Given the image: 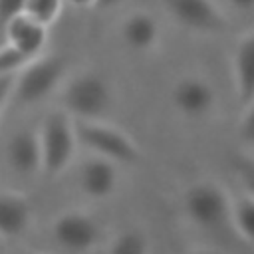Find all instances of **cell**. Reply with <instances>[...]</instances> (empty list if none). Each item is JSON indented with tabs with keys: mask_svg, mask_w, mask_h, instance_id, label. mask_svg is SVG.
<instances>
[{
	"mask_svg": "<svg viewBox=\"0 0 254 254\" xmlns=\"http://www.w3.org/2000/svg\"><path fill=\"white\" fill-rule=\"evenodd\" d=\"M28 62H30V58H26L14 46H10V44L0 46V75H14V73H18Z\"/></svg>",
	"mask_w": 254,
	"mask_h": 254,
	"instance_id": "cell-18",
	"label": "cell"
},
{
	"mask_svg": "<svg viewBox=\"0 0 254 254\" xmlns=\"http://www.w3.org/2000/svg\"><path fill=\"white\" fill-rule=\"evenodd\" d=\"M123 2H125V0H95L93 8H97V10H115V8H119Z\"/></svg>",
	"mask_w": 254,
	"mask_h": 254,
	"instance_id": "cell-23",
	"label": "cell"
},
{
	"mask_svg": "<svg viewBox=\"0 0 254 254\" xmlns=\"http://www.w3.org/2000/svg\"><path fill=\"white\" fill-rule=\"evenodd\" d=\"M0 246H2V238H0Z\"/></svg>",
	"mask_w": 254,
	"mask_h": 254,
	"instance_id": "cell-26",
	"label": "cell"
},
{
	"mask_svg": "<svg viewBox=\"0 0 254 254\" xmlns=\"http://www.w3.org/2000/svg\"><path fill=\"white\" fill-rule=\"evenodd\" d=\"M230 220L238 236L254 244V196L252 194H244L232 200Z\"/></svg>",
	"mask_w": 254,
	"mask_h": 254,
	"instance_id": "cell-16",
	"label": "cell"
},
{
	"mask_svg": "<svg viewBox=\"0 0 254 254\" xmlns=\"http://www.w3.org/2000/svg\"><path fill=\"white\" fill-rule=\"evenodd\" d=\"M232 198L214 181H196L183 194V212L187 220L210 234L232 226Z\"/></svg>",
	"mask_w": 254,
	"mask_h": 254,
	"instance_id": "cell-1",
	"label": "cell"
},
{
	"mask_svg": "<svg viewBox=\"0 0 254 254\" xmlns=\"http://www.w3.org/2000/svg\"><path fill=\"white\" fill-rule=\"evenodd\" d=\"M77 185H79V190L93 200L109 198L111 194H115L119 187L117 163L95 155L93 159L81 165L77 175Z\"/></svg>",
	"mask_w": 254,
	"mask_h": 254,
	"instance_id": "cell-10",
	"label": "cell"
},
{
	"mask_svg": "<svg viewBox=\"0 0 254 254\" xmlns=\"http://www.w3.org/2000/svg\"><path fill=\"white\" fill-rule=\"evenodd\" d=\"M60 99H62V109L67 111L73 119L95 121V119H103L111 109L113 91L109 81L101 73L93 69H85V71H77L65 81Z\"/></svg>",
	"mask_w": 254,
	"mask_h": 254,
	"instance_id": "cell-2",
	"label": "cell"
},
{
	"mask_svg": "<svg viewBox=\"0 0 254 254\" xmlns=\"http://www.w3.org/2000/svg\"><path fill=\"white\" fill-rule=\"evenodd\" d=\"M24 2L26 0H0V30L10 18L24 12Z\"/></svg>",
	"mask_w": 254,
	"mask_h": 254,
	"instance_id": "cell-21",
	"label": "cell"
},
{
	"mask_svg": "<svg viewBox=\"0 0 254 254\" xmlns=\"http://www.w3.org/2000/svg\"><path fill=\"white\" fill-rule=\"evenodd\" d=\"M64 2H69L75 8H93L95 4V0H64Z\"/></svg>",
	"mask_w": 254,
	"mask_h": 254,
	"instance_id": "cell-25",
	"label": "cell"
},
{
	"mask_svg": "<svg viewBox=\"0 0 254 254\" xmlns=\"http://www.w3.org/2000/svg\"><path fill=\"white\" fill-rule=\"evenodd\" d=\"M167 14L183 28L204 34L218 36L228 28L224 12L214 0H159Z\"/></svg>",
	"mask_w": 254,
	"mask_h": 254,
	"instance_id": "cell-6",
	"label": "cell"
},
{
	"mask_svg": "<svg viewBox=\"0 0 254 254\" xmlns=\"http://www.w3.org/2000/svg\"><path fill=\"white\" fill-rule=\"evenodd\" d=\"M119 38L127 50L135 54H149L159 46L161 26L147 10H133L119 24Z\"/></svg>",
	"mask_w": 254,
	"mask_h": 254,
	"instance_id": "cell-9",
	"label": "cell"
},
{
	"mask_svg": "<svg viewBox=\"0 0 254 254\" xmlns=\"http://www.w3.org/2000/svg\"><path fill=\"white\" fill-rule=\"evenodd\" d=\"M234 91L240 107L254 101V30L242 34L232 52Z\"/></svg>",
	"mask_w": 254,
	"mask_h": 254,
	"instance_id": "cell-13",
	"label": "cell"
},
{
	"mask_svg": "<svg viewBox=\"0 0 254 254\" xmlns=\"http://www.w3.org/2000/svg\"><path fill=\"white\" fill-rule=\"evenodd\" d=\"M228 4L240 12H250L254 10V0H228Z\"/></svg>",
	"mask_w": 254,
	"mask_h": 254,
	"instance_id": "cell-24",
	"label": "cell"
},
{
	"mask_svg": "<svg viewBox=\"0 0 254 254\" xmlns=\"http://www.w3.org/2000/svg\"><path fill=\"white\" fill-rule=\"evenodd\" d=\"M149 250H151V240L147 232H143L137 226L123 228L107 244V252L111 254H145Z\"/></svg>",
	"mask_w": 254,
	"mask_h": 254,
	"instance_id": "cell-15",
	"label": "cell"
},
{
	"mask_svg": "<svg viewBox=\"0 0 254 254\" xmlns=\"http://www.w3.org/2000/svg\"><path fill=\"white\" fill-rule=\"evenodd\" d=\"M52 238L64 250L85 252L101 240V226L83 210H65L52 220Z\"/></svg>",
	"mask_w": 254,
	"mask_h": 254,
	"instance_id": "cell-8",
	"label": "cell"
},
{
	"mask_svg": "<svg viewBox=\"0 0 254 254\" xmlns=\"http://www.w3.org/2000/svg\"><path fill=\"white\" fill-rule=\"evenodd\" d=\"M6 161L18 177H36L42 173V149L36 131L20 129L6 145Z\"/></svg>",
	"mask_w": 254,
	"mask_h": 254,
	"instance_id": "cell-12",
	"label": "cell"
},
{
	"mask_svg": "<svg viewBox=\"0 0 254 254\" xmlns=\"http://www.w3.org/2000/svg\"><path fill=\"white\" fill-rule=\"evenodd\" d=\"M2 32H4L6 44L14 46L18 52H22L30 60L38 58L48 44V26L40 24L38 20L30 18L24 12L10 18L4 24Z\"/></svg>",
	"mask_w": 254,
	"mask_h": 254,
	"instance_id": "cell-11",
	"label": "cell"
},
{
	"mask_svg": "<svg viewBox=\"0 0 254 254\" xmlns=\"http://www.w3.org/2000/svg\"><path fill=\"white\" fill-rule=\"evenodd\" d=\"M32 222V204L26 194L0 190V238L12 240L22 236Z\"/></svg>",
	"mask_w": 254,
	"mask_h": 254,
	"instance_id": "cell-14",
	"label": "cell"
},
{
	"mask_svg": "<svg viewBox=\"0 0 254 254\" xmlns=\"http://www.w3.org/2000/svg\"><path fill=\"white\" fill-rule=\"evenodd\" d=\"M64 8V0H26L24 2V14L38 20L44 26L56 24Z\"/></svg>",
	"mask_w": 254,
	"mask_h": 254,
	"instance_id": "cell-17",
	"label": "cell"
},
{
	"mask_svg": "<svg viewBox=\"0 0 254 254\" xmlns=\"http://www.w3.org/2000/svg\"><path fill=\"white\" fill-rule=\"evenodd\" d=\"M67 71V60L62 56H44L30 60L16 75L12 101L18 105H36L52 95Z\"/></svg>",
	"mask_w": 254,
	"mask_h": 254,
	"instance_id": "cell-4",
	"label": "cell"
},
{
	"mask_svg": "<svg viewBox=\"0 0 254 254\" xmlns=\"http://www.w3.org/2000/svg\"><path fill=\"white\" fill-rule=\"evenodd\" d=\"M171 105L173 109L187 119L208 117L216 109V89L214 85L200 75L179 77L171 87Z\"/></svg>",
	"mask_w": 254,
	"mask_h": 254,
	"instance_id": "cell-7",
	"label": "cell"
},
{
	"mask_svg": "<svg viewBox=\"0 0 254 254\" xmlns=\"http://www.w3.org/2000/svg\"><path fill=\"white\" fill-rule=\"evenodd\" d=\"M77 143L97 157H105L119 165H135L141 161L139 145L121 129L103 123L101 119H73Z\"/></svg>",
	"mask_w": 254,
	"mask_h": 254,
	"instance_id": "cell-5",
	"label": "cell"
},
{
	"mask_svg": "<svg viewBox=\"0 0 254 254\" xmlns=\"http://www.w3.org/2000/svg\"><path fill=\"white\" fill-rule=\"evenodd\" d=\"M232 169L238 175L244 189L248 190V194L254 196V159L246 155H236L232 159Z\"/></svg>",
	"mask_w": 254,
	"mask_h": 254,
	"instance_id": "cell-19",
	"label": "cell"
},
{
	"mask_svg": "<svg viewBox=\"0 0 254 254\" xmlns=\"http://www.w3.org/2000/svg\"><path fill=\"white\" fill-rule=\"evenodd\" d=\"M38 137L42 149V173L48 179H56L71 165L79 145L73 117L64 109L50 111L42 121Z\"/></svg>",
	"mask_w": 254,
	"mask_h": 254,
	"instance_id": "cell-3",
	"label": "cell"
},
{
	"mask_svg": "<svg viewBox=\"0 0 254 254\" xmlns=\"http://www.w3.org/2000/svg\"><path fill=\"white\" fill-rule=\"evenodd\" d=\"M16 75V73H14ZM14 75H0V115L4 107L12 101V87H14Z\"/></svg>",
	"mask_w": 254,
	"mask_h": 254,
	"instance_id": "cell-22",
	"label": "cell"
},
{
	"mask_svg": "<svg viewBox=\"0 0 254 254\" xmlns=\"http://www.w3.org/2000/svg\"><path fill=\"white\" fill-rule=\"evenodd\" d=\"M242 119L238 123V137L254 147V101H250L246 107H242Z\"/></svg>",
	"mask_w": 254,
	"mask_h": 254,
	"instance_id": "cell-20",
	"label": "cell"
}]
</instances>
